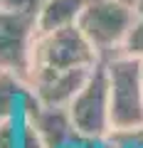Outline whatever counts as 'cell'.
Returning a JSON list of instances; mask_svg holds the SVG:
<instances>
[{"instance_id": "cell-8", "label": "cell", "mask_w": 143, "mask_h": 148, "mask_svg": "<svg viewBox=\"0 0 143 148\" xmlns=\"http://www.w3.org/2000/svg\"><path fill=\"white\" fill-rule=\"evenodd\" d=\"M27 99H30V89H27L25 79L0 72V119L20 116Z\"/></svg>"}, {"instance_id": "cell-13", "label": "cell", "mask_w": 143, "mask_h": 148, "mask_svg": "<svg viewBox=\"0 0 143 148\" xmlns=\"http://www.w3.org/2000/svg\"><path fill=\"white\" fill-rule=\"evenodd\" d=\"M141 79H143V59H141Z\"/></svg>"}, {"instance_id": "cell-11", "label": "cell", "mask_w": 143, "mask_h": 148, "mask_svg": "<svg viewBox=\"0 0 143 148\" xmlns=\"http://www.w3.org/2000/svg\"><path fill=\"white\" fill-rule=\"evenodd\" d=\"M20 116L0 119V148H17V138H20Z\"/></svg>"}, {"instance_id": "cell-1", "label": "cell", "mask_w": 143, "mask_h": 148, "mask_svg": "<svg viewBox=\"0 0 143 148\" xmlns=\"http://www.w3.org/2000/svg\"><path fill=\"white\" fill-rule=\"evenodd\" d=\"M136 17L138 12L128 0H86L77 27L94 45L104 62L123 49Z\"/></svg>"}, {"instance_id": "cell-3", "label": "cell", "mask_w": 143, "mask_h": 148, "mask_svg": "<svg viewBox=\"0 0 143 148\" xmlns=\"http://www.w3.org/2000/svg\"><path fill=\"white\" fill-rule=\"evenodd\" d=\"M72 126L79 136L101 141L111 128V99H109V77H106L104 62H99L91 74L86 77L84 86L77 91L72 104L67 106Z\"/></svg>"}, {"instance_id": "cell-5", "label": "cell", "mask_w": 143, "mask_h": 148, "mask_svg": "<svg viewBox=\"0 0 143 148\" xmlns=\"http://www.w3.org/2000/svg\"><path fill=\"white\" fill-rule=\"evenodd\" d=\"M37 40V15L0 8V72L27 79Z\"/></svg>"}, {"instance_id": "cell-7", "label": "cell", "mask_w": 143, "mask_h": 148, "mask_svg": "<svg viewBox=\"0 0 143 148\" xmlns=\"http://www.w3.org/2000/svg\"><path fill=\"white\" fill-rule=\"evenodd\" d=\"M84 3L86 0H42L37 10V35L77 25Z\"/></svg>"}, {"instance_id": "cell-4", "label": "cell", "mask_w": 143, "mask_h": 148, "mask_svg": "<svg viewBox=\"0 0 143 148\" xmlns=\"http://www.w3.org/2000/svg\"><path fill=\"white\" fill-rule=\"evenodd\" d=\"M101 62L94 45L77 25L37 35L32 49V69H91Z\"/></svg>"}, {"instance_id": "cell-9", "label": "cell", "mask_w": 143, "mask_h": 148, "mask_svg": "<svg viewBox=\"0 0 143 148\" xmlns=\"http://www.w3.org/2000/svg\"><path fill=\"white\" fill-rule=\"evenodd\" d=\"M17 148H47L44 138L40 136V131L35 128V123L22 114L20 119V138H17Z\"/></svg>"}, {"instance_id": "cell-14", "label": "cell", "mask_w": 143, "mask_h": 148, "mask_svg": "<svg viewBox=\"0 0 143 148\" xmlns=\"http://www.w3.org/2000/svg\"><path fill=\"white\" fill-rule=\"evenodd\" d=\"M128 3H131V5H133V8H136V3H138V0H128Z\"/></svg>"}, {"instance_id": "cell-2", "label": "cell", "mask_w": 143, "mask_h": 148, "mask_svg": "<svg viewBox=\"0 0 143 148\" xmlns=\"http://www.w3.org/2000/svg\"><path fill=\"white\" fill-rule=\"evenodd\" d=\"M111 99V128L128 131L143 126V79L141 59L126 52L104 59Z\"/></svg>"}, {"instance_id": "cell-6", "label": "cell", "mask_w": 143, "mask_h": 148, "mask_svg": "<svg viewBox=\"0 0 143 148\" xmlns=\"http://www.w3.org/2000/svg\"><path fill=\"white\" fill-rule=\"evenodd\" d=\"M94 69V67H91ZM91 69H44L35 67L27 74V89H30L32 99L42 106H52V109H67L77 91L84 86L86 77Z\"/></svg>"}, {"instance_id": "cell-10", "label": "cell", "mask_w": 143, "mask_h": 148, "mask_svg": "<svg viewBox=\"0 0 143 148\" xmlns=\"http://www.w3.org/2000/svg\"><path fill=\"white\" fill-rule=\"evenodd\" d=\"M121 52L143 59V15L136 17V22H133L131 32H128V37H126V42H123V49H121Z\"/></svg>"}, {"instance_id": "cell-12", "label": "cell", "mask_w": 143, "mask_h": 148, "mask_svg": "<svg viewBox=\"0 0 143 148\" xmlns=\"http://www.w3.org/2000/svg\"><path fill=\"white\" fill-rule=\"evenodd\" d=\"M42 0H0V8H8V10H17V12H30V15H37Z\"/></svg>"}]
</instances>
